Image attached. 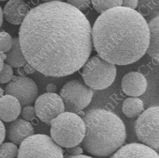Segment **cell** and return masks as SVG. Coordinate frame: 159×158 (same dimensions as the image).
<instances>
[{"mask_svg":"<svg viewBox=\"0 0 159 158\" xmlns=\"http://www.w3.org/2000/svg\"><path fill=\"white\" fill-rule=\"evenodd\" d=\"M17 145L13 143H5L0 145V158H18Z\"/></svg>","mask_w":159,"mask_h":158,"instance_id":"20","label":"cell"},{"mask_svg":"<svg viewBox=\"0 0 159 158\" xmlns=\"http://www.w3.org/2000/svg\"><path fill=\"white\" fill-rule=\"evenodd\" d=\"M148 82L145 77L139 72L132 71L125 75L121 81V88L124 93L129 96H142L146 92Z\"/></svg>","mask_w":159,"mask_h":158,"instance_id":"11","label":"cell"},{"mask_svg":"<svg viewBox=\"0 0 159 158\" xmlns=\"http://www.w3.org/2000/svg\"><path fill=\"white\" fill-rule=\"evenodd\" d=\"M21 112V104L15 97L6 94L0 97V119L5 122L16 119Z\"/></svg>","mask_w":159,"mask_h":158,"instance_id":"15","label":"cell"},{"mask_svg":"<svg viewBox=\"0 0 159 158\" xmlns=\"http://www.w3.org/2000/svg\"><path fill=\"white\" fill-rule=\"evenodd\" d=\"M36 116L40 120L49 125L51 121L64 112L65 105L61 97L55 93H46L35 100Z\"/></svg>","mask_w":159,"mask_h":158,"instance_id":"10","label":"cell"},{"mask_svg":"<svg viewBox=\"0 0 159 158\" xmlns=\"http://www.w3.org/2000/svg\"><path fill=\"white\" fill-rule=\"evenodd\" d=\"M98 55L115 65L137 62L146 52L149 29L145 19L134 9L117 7L97 18L91 30Z\"/></svg>","mask_w":159,"mask_h":158,"instance_id":"2","label":"cell"},{"mask_svg":"<svg viewBox=\"0 0 159 158\" xmlns=\"http://www.w3.org/2000/svg\"><path fill=\"white\" fill-rule=\"evenodd\" d=\"M13 77V70L12 67L8 64H4L3 68L0 71V83L5 84L9 82Z\"/></svg>","mask_w":159,"mask_h":158,"instance_id":"22","label":"cell"},{"mask_svg":"<svg viewBox=\"0 0 159 158\" xmlns=\"http://www.w3.org/2000/svg\"><path fill=\"white\" fill-rule=\"evenodd\" d=\"M85 133L81 143L84 150L93 156H111L124 144L126 129L117 115L105 110H89L83 118Z\"/></svg>","mask_w":159,"mask_h":158,"instance_id":"3","label":"cell"},{"mask_svg":"<svg viewBox=\"0 0 159 158\" xmlns=\"http://www.w3.org/2000/svg\"><path fill=\"white\" fill-rule=\"evenodd\" d=\"M47 91L48 93H54L56 92L57 90V86L53 84H49L47 85Z\"/></svg>","mask_w":159,"mask_h":158,"instance_id":"29","label":"cell"},{"mask_svg":"<svg viewBox=\"0 0 159 158\" xmlns=\"http://www.w3.org/2000/svg\"><path fill=\"white\" fill-rule=\"evenodd\" d=\"M34 133V129L29 122L22 119H16L9 125L7 136L15 144H20L23 141Z\"/></svg>","mask_w":159,"mask_h":158,"instance_id":"14","label":"cell"},{"mask_svg":"<svg viewBox=\"0 0 159 158\" xmlns=\"http://www.w3.org/2000/svg\"><path fill=\"white\" fill-rule=\"evenodd\" d=\"M6 56V62L11 67L19 68L27 63L23 54L18 38H13L12 46Z\"/></svg>","mask_w":159,"mask_h":158,"instance_id":"17","label":"cell"},{"mask_svg":"<svg viewBox=\"0 0 159 158\" xmlns=\"http://www.w3.org/2000/svg\"><path fill=\"white\" fill-rule=\"evenodd\" d=\"M6 55H4V53L0 52V71L2 69L4 66V61L6 59Z\"/></svg>","mask_w":159,"mask_h":158,"instance_id":"30","label":"cell"},{"mask_svg":"<svg viewBox=\"0 0 159 158\" xmlns=\"http://www.w3.org/2000/svg\"><path fill=\"white\" fill-rule=\"evenodd\" d=\"M44 2H52V1H60L62 2V1L63 0H43Z\"/></svg>","mask_w":159,"mask_h":158,"instance_id":"34","label":"cell"},{"mask_svg":"<svg viewBox=\"0 0 159 158\" xmlns=\"http://www.w3.org/2000/svg\"><path fill=\"white\" fill-rule=\"evenodd\" d=\"M18 158H64L61 147L45 134H33L21 143Z\"/></svg>","mask_w":159,"mask_h":158,"instance_id":"6","label":"cell"},{"mask_svg":"<svg viewBox=\"0 0 159 158\" xmlns=\"http://www.w3.org/2000/svg\"><path fill=\"white\" fill-rule=\"evenodd\" d=\"M22 115L23 118L27 121H31L36 116L34 107L30 105H26L23 109Z\"/></svg>","mask_w":159,"mask_h":158,"instance_id":"24","label":"cell"},{"mask_svg":"<svg viewBox=\"0 0 159 158\" xmlns=\"http://www.w3.org/2000/svg\"><path fill=\"white\" fill-rule=\"evenodd\" d=\"M91 0H67V4L74 7L80 11L87 9L91 4Z\"/></svg>","mask_w":159,"mask_h":158,"instance_id":"23","label":"cell"},{"mask_svg":"<svg viewBox=\"0 0 159 158\" xmlns=\"http://www.w3.org/2000/svg\"><path fill=\"white\" fill-rule=\"evenodd\" d=\"M111 158H159L155 149L143 144L131 143L117 149Z\"/></svg>","mask_w":159,"mask_h":158,"instance_id":"12","label":"cell"},{"mask_svg":"<svg viewBox=\"0 0 159 158\" xmlns=\"http://www.w3.org/2000/svg\"><path fill=\"white\" fill-rule=\"evenodd\" d=\"M122 110L128 118H135L141 114L143 110V103L137 97H129L124 100Z\"/></svg>","mask_w":159,"mask_h":158,"instance_id":"18","label":"cell"},{"mask_svg":"<svg viewBox=\"0 0 159 158\" xmlns=\"http://www.w3.org/2000/svg\"><path fill=\"white\" fill-rule=\"evenodd\" d=\"M4 94V90L0 87V97L2 96Z\"/></svg>","mask_w":159,"mask_h":158,"instance_id":"35","label":"cell"},{"mask_svg":"<svg viewBox=\"0 0 159 158\" xmlns=\"http://www.w3.org/2000/svg\"><path fill=\"white\" fill-rule=\"evenodd\" d=\"M18 72L19 74L20 75V76H24L26 74V73L25 72V71L24 70L23 68H21V67H19V69H18Z\"/></svg>","mask_w":159,"mask_h":158,"instance_id":"33","label":"cell"},{"mask_svg":"<svg viewBox=\"0 0 159 158\" xmlns=\"http://www.w3.org/2000/svg\"><path fill=\"white\" fill-rule=\"evenodd\" d=\"M65 158H93L91 156H89L87 155H77V156H67Z\"/></svg>","mask_w":159,"mask_h":158,"instance_id":"31","label":"cell"},{"mask_svg":"<svg viewBox=\"0 0 159 158\" xmlns=\"http://www.w3.org/2000/svg\"><path fill=\"white\" fill-rule=\"evenodd\" d=\"M7 1V0H0V1Z\"/></svg>","mask_w":159,"mask_h":158,"instance_id":"36","label":"cell"},{"mask_svg":"<svg viewBox=\"0 0 159 158\" xmlns=\"http://www.w3.org/2000/svg\"><path fill=\"white\" fill-rule=\"evenodd\" d=\"M159 106H153L139 115L135 123L138 140L155 149L159 150Z\"/></svg>","mask_w":159,"mask_h":158,"instance_id":"7","label":"cell"},{"mask_svg":"<svg viewBox=\"0 0 159 158\" xmlns=\"http://www.w3.org/2000/svg\"><path fill=\"white\" fill-rule=\"evenodd\" d=\"M50 125L51 138L60 147L70 148L77 146L84 139L85 123L75 113L64 112L52 119Z\"/></svg>","mask_w":159,"mask_h":158,"instance_id":"4","label":"cell"},{"mask_svg":"<svg viewBox=\"0 0 159 158\" xmlns=\"http://www.w3.org/2000/svg\"><path fill=\"white\" fill-rule=\"evenodd\" d=\"M149 42L146 52L153 59L159 62V16L149 23Z\"/></svg>","mask_w":159,"mask_h":158,"instance_id":"16","label":"cell"},{"mask_svg":"<svg viewBox=\"0 0 159 158\" xmlns=\"http://www.w3.org/2000/svg\"><path fill=\"white\" fill-rule=\"evenodd\" d=\"M2 22H3V13H2V10L0 6V28L2 26Z\"/></svg>","mask_w":159,"mask_h":158,"instance_id":"32","label":"cell"},{"mask_svg":"<svg viewBox=\"0 0 159 158\" xmlns=\"http://www.w3.org/2000/svg\"><path fill=\"white\" fill-rule=\"evenodd\" d=\"M138 3V0H123L122 7L135 10L137 7Z\"/></svg>","mask_w":159,"mask_h":158,"instance_id":"26","label":"cell"},{"mask_svg":"<svg viewBox=\"0 0 159 158\" xmlns=\"http://www.w3.org/2000/svg\"><path fill=\"white\" fill-rule=\"evenodd\" d=\"M23 69L25 71V72L27 74H33L34 72H35V70L33 67H31L28 63H26L25 66H23Z\"/></svg>","mask_w":159,"mask_h":158,"instance_id":"28","label":"cell"},{"mask_svg":"<svg viewBox=\"0 0 159 158\" xmlns=\"http://www.w3.org/2000/svg\"><path fill=\"white\" fill-rule=\"evenodd\" d=\"M29 12V6L23 0H9L5 5L2 13L7 22L18 25L22 24Z\"/></svg>","mask_w":159,"mask_h":158,"instance_id":"13","label":"cell"},{"mask_svg":"<svg viewBox=\"0 0 159 158\" xmlns=\"http://www.w3.org/2000/svg\"><path fill=\"white\" fill-rule=\"evenodd\" d=\"M5 133H6V130H5L4 125L0 119V145L4 140Z\"/></svg>","mask_w":159,"mask_h":158,"instance_id":"27","label":"cell"},{"mask_svg":"<svg viewBox=\"0 0 159 158\" xmlns=\"http://www.w3.org/2000/svg\"><path fill=\"white\" fill-rule=\"evenodd\" d=\"M81 75L84 82L93 90H103L115 81L117 69L115 64L106 62L99 55L91 57L82 67Z\"/></svg>","mask_w":159,"mask_h":158,"instance_id":"5","label":"cell"},{"mask_svg":"<svg viewBox=\"0 0 159 158\" xmlns=\"http://www.w3.org/2000/svg\"><path fill=\"white\" fill-rule=\"evenodd\" d=\"M5 93L15 97L23 106L31 104L39 94L35 82L25 76L13 77L12 81L5 87Z\"/></svg>","mask_w":159,"mask_h":158,"instance_id":"9","label":"cell"},{"mask_svg":"<svg viewBox=\"0 0 159 158\" xmlns=\"http://www.w3.org/2000/svg\"><path fill=\"white\" fill-rule=\"evenodd\" d=\"M13 45V38L9 33L0 31V52H8Z\"/></svg>","mask_w":159,"mask_h":158,"instance_id":"21","label":"cell"},{"mask_svg":"<svg viewBox=\"0 0 159 158\" xmlns=\"http://www.w3.org/2000/svg\"><path fill=\"white\" fill-rule=\"evenodd\" d=\"M93 90L79 80H72L65 84L60 91L65 111L76 113L86 108L92 100Z\"/></svg>","mask_w":159,"mask_h":158,"instance_id":"8","label":"cell"},{"mask_svg":"<svg viewBox=\"0 0 159 158\" xmlns=\"http://www.w3.org/2000/svg\"><path fill=\"white\" fill-rule=\"evenodd\" d=\"M93 7L99 13L115 7H121L123 0H91Z\"/></svg>","mask_w":159,"mask_h":158,"instance_id":"19","label":"cell"},{"mask_svg":"<svg viewBox=\"0 0 159 158\" xmlns=\"http://www.w3.org/2000/svg\"><path fill=\"white\" fill-rule=\"evenodd\" d=\"M66 151L71 156H77L83 154V149L80 147L75 146L70 148H66Z\"/></svg>","mask_w":159,"mask_h":158,"instance_id":"25","label":"cell"},{"mask_svg":"<svg viewBox=\"0 0 159 158\" xmlns=\"http://www.w3.org/2000/svg\"><path fill=\"white\" fill-rule=\"evenodd\" d=\"M90 23L84 13L60 1L29 11L19 32L27 62L46 76L61 77L79 70L93 48Z\"/></svg>","mask_w":159,"mask_h":158,"instance_id":"1","label":"cell"}]
</instances>
